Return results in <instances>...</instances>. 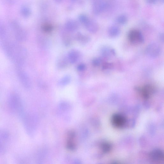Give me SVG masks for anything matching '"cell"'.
<instances>
[{"mask_svg": "<svg viewBox=\"0 0 164 164\" xmlns=\"http://www.w3.org/2000/svg\"><path fill=\"white\" fill-rule=\"evenodd\" d=\"M1 43L7 57L18 68H21L24 65L27 57V50L19 45L6 40H3Z\"/></svg>", "mask_w": 164, "mask_h": 164, "instance_id": "obj_1", "label": "cell"}, {"mask_svg": "<svg viewBox=\"0 0 164 164\" xmlns=\"http://www.w3.org/2000/svg\"><path fill=\"white\" fill-rule=\"evenodd\" d=\"M9 106L12 113L19 114H22L23 111L22 102L19 96L13 94L9 96L8 101Z\"/></svg>", "mask_w": 164, "mask_h": 164, "instance_id": "obj_2", "label": "cell"}, {"mask_svg": "<svg viewBox=\"0 0 164 164\" xmlns=\"http://www.w3.org/2000/svg\"><path fill=\"white\" fill-rule=\"evenodd\" d=\"M128 38L130 43L134 45H140L145 42L142 33L139 30L134 29L129 31Z\"/></svg>", "mask_w": 164, "mask_h": 164, "instance_id": "obj_3", "label": "cell"}, {"mask_svg": "<svg viewBox=\"0 0 164 164\" xmlns=\"http://www.w3.org/2000/svg\"><path fill=\"white\" fill-rule=\"evenodd\" d=\"M161 47L156 42H152L149 44L145 50V53L149 57L151 58H157L161 53Z\"/></svg>", "mask_w": 164, "mask_h": 164, "instance_id": "obj_4", "label": "cell"}, {"mask_svg": "<svg viewBox=\"0 0 164 164\" xmlns=\"http://www.w3.org/2000/svg\"><path fill=\"white\" fill-rule=\"evenodd\" d=\"M17 73L19 79L23 86L27 89L30 88L32 82L28 74L20 68H18Z\"/></svg>", "mask_w": 164, "mask_h": 164, "instance_id": "obj_5", "label": "cell"}, {"mask_svg": "<svg viewBox=\"0 0 164 164\" xmlns=\"http://www.w3.org/2000/svg\"><path fill=\"white\" fill-rule=\"evenodd\" d=\"M9 139V134L6 130L0 129V155L5 153L6 144Z\"/></svg>", "mask_w": 164, "mask_h": 164, "instance_id": "obj_6", "label": "cell"}, {"mask_svg": "<svg viewBox=\"0 0 164 164\" xmlns=\"http://www.w3.org/2000/svg\"><path fill=\"white\" fill-rule=\"evenodd\" d=\"M109 5L104 0H95L93 6V11L96 15H99L109 8Z\"/></svg>", "mask_w": 164, "mask_h": 164, "instance_id": "obj_7", "label": "cell"}, {"mask_svg": "<svg viewBox=\"0 0 164 164\" xmlns=\"http://www.w3.org/2000/svg\"><path fill=\"white\" fill-rule=\"evenodd\" d=\"M111 120L112 124L117 128H123L126 122L125 117L120 114H114L111 117Z\"/></svg>", "mask_w": 164, "mask_h": 164, "instance_id": "obj_8", "label": "cell"}, {"mask_svg": "<svg viewBox=\"0 0 164 164\" xmlns=\"http://www.w3.org/2000/svg\"><path fill=\"white\" fill-rule=\"evenodd\" d=\"M138 91L140 92L143 97L145 99H148L154 94L155 89L153 86L147 84L144 86L142 88H136Z\"/></svg>", "mask_w": 164, "mask_h": 164, "instance_id": "obj_9", "label": "cell"}, {"mask_svg": "<svg viewBox=\"0 0 164 164\" xmlns=\"http://www.w3.org/2000/svg\"><path fill=\"white\" fill-rule=\"evenodd\" d=\"M150 157L151 161L155 163H161L164 161L163 152L159 149L152 151L150 153Z\"/></svg>", "mask_w": 164, "mask_h": 164, "instance_id": "obj_10", "label": "cell"}, {"mask_svg": "<svg viewBox=\"0 0 164 164\" xmlns=\"http://www.w3.org/2000/svg\"><path fill=\"white\" fill-rule=\"evenodd\" d=\"M100 53L104 58L109 59L116 55V52L112 48L108 46H104L100 50Z\"/></svg>", "mask_w": 164, "mask_h": 164, "instance_id": "obj_11", "label": "cell"}, {"mask_svg": "<svg viewBox=\"0 0 164 164\" xmlns=\"http://www.w3.org/2000/svg\"><path fill=\"white\" fill-rule=\"evenodd\" d=\"M88 30L93 33L97 32L99 29V26L96 22L88 19L84 24Z\"/></svg>", "mask_w": 164, "mask_h": 164, "instance_id": "obj_12", "label": "cell"}, {"mask_svg": "<svg viewBox=\"0 0 164 164\" xmlns=\"http://www.w3.org/2000/svg\"><path fill=\"white\" fill-rule=\"evenodd\" d=\"M80 55L79 51L76 50H73L69 52L67 58L70 63L73 64L79 60Z\"/></svg>", "mask_w": 164, "mask_h": 164, "instance_id": "obj_13", "label": "cell"}, {"mask_svg": "<svg viewBox=\"0 0 164 164\" xmlns=\"http://www.w3.org/2000/svg\"><path fill=\"white\" fill-rule=\"evenodd\" d=\"M121 32L120 28L116 25L111 26L108 29V33L109 36L111 38H115L120 35Z\"/></svg>", "mask_w": 164, "mask_h": 164, "instance_id": "obj_14", "label": "cell"}, {"mask_svg": "<svg viewBox=\"0 0 164 164\" xmlns=\"http://www.w3.org/2000/svg\"><path fill=\"white\" fill-rule=\"evenodd\" d=\"M14 32L17 40L19 42H24L27 40V34L22 29L18 27H16L14 29Z\"/></svg>", "mask_w": 164, "mask_h": 164, "instance_id": "obj_15", "label": "cell"}, {"mask_svg": "<svg viewBox=\"0 0 164 164\" xmlns=\"http://www.w3.org/2000/svg\"><path fill=\"white\" fill-rule=\"evenodd\" d=\"M75 134L73 132H70L68 136L67 147L69 150H73L75 148Z\"/></svg>", "mask_w": 164, "mask_h": 164, "instance_id": "obj_16", "label": "cell"}, {"mask_svg": "<svg viewBox=\"0 0 164 164\" xmlns=\"http://www.w3.org/2000/svg\"><path fill=\"white\" fill-rule=\"evenodd\" d=\"M76 39L79 42L82 44H86L91 40L90 37L87 35H84L81 33H78L76 36Z\"/></svg>", "mask_w": 164, "mask_h": 164, "instance_id": "obj_17", "label": "cell"}, {"mask_svg": "<svg viewBox=\"0 0 164 164\" xmlns=\"http://www.w3.org/2000/svg\"><path fill=\"white\" fill-rule=\"evenodd\" d=\"M116 22L118 24L124 25L127 23L128 18L125 14H121L118 16L116 18Z\"/></svg>", "mask_w": 164, "mask_h": 164, "instance_id": "obj_18", "label": "cell"}, {"mask_svg": "<svg viewBox=\"0 0 164 164\" xmlns=\"http://www.w3.org/2000/svg\"><path fill=\"white\" fill-rule=\"evenodd\" d=\"M66 28L68 31L73 32L77 29L78 25L76 22L73 21H70L66 24Z\"/></svg>", "mask_w": 164, "mask_h": 164, "instance_id": "obj_19", "label": "cell"}, {"mask_svg": "<svg viewBox=\"0 0 164 164\" xmlns=\"http://www.w3.org/2000/svg\"><path fill=\"white\" fill-rule=\"evenodd\" d=\"M71 80V78L70 76H65L60 80L58 82V84L61 86H65L69 84Z\"/></svg>", "mask_w": 164, "mask_h": 164, "instance_id": "obj_20", "label": "cell"}, {"mask_svg": "<svg viewBox=\"0 0 164 164\" xmlns=\"http://www.w3.org/2000/svg\"><path fill=\"white\" fill-rule=\"evenodd\" d=\"M68 61L67 57H62L58 59L57 63L58 66L59 68H64L68 65Z\"/></svg>", "mask_w": 164, "mask_h": 164, "instance_id": "obj_21", "label": "cell"}, {"mask_svg": "<svg viewBox=\"0 0 164 164\" xmlns=\"http://www.w3.org/2000/svg\"><path fill=\"white\" fill-rule=\"evenodd\" d=\"M101 148L104 152L107 153L111 150V146L110 143L107 142H104L101 145Z\"/></svg>", "mask_w": 164, "mask_h": 164, "instance_id": "obj_22", "label": "cell"}, {"mask_svg": "<svg viewBox=\"0 0 164 164\" xmlns=\"http://www.w3.org/2000/svg\"><path fill=\"white\" fill-rule=\"evenodd\" d=\"M113 68V64L111 63L105 62L102 64V69L103 70H109L112 69Z\"/></svg>", "mask_w": 164, "mask_h": 164, "instance_id": "obj_23", "label": "cell"}, {"mask_svg": "<svg viewBox=\"0 0 164 164\" xmlns=\"http://www.w3.org/2000/svg\"><path fill=\"white\" fill-rule=\"evenodd\" d=\"M103 64V60L101 58H96L93 59L92 64L95 67H98Z\"/></svg>", "mask_w": 164, "mask_h": 164, "instance_id": "obj_24", "label": "cell"}, {"mask_svg": "<svg viewBox=\"0 0 164 164\" xmlns=\"http://www.w3.org/2000/svg\"><path fill=\"white\" fill-rule=\"evenodd\" d=\"M42 29L45 32H50L53 30V27L50 24H46L43 25Z\"/></svg>", "mask_w": 164, "mask_h": 164, "instance_id": "obj_25", "label": "cell"}, {"mask_svg": "<svg viewBox=\"0 0 164 164\" xmlns=\"http://www.w3.org/2000/svg\"><path fill=\"white\" fill-rule=\"evenodd\" d=\"M86 66L84 63H81L78 65L77 69L78 71L80 72H83L86 69Z\"/></svg>", "mask_w": 164, "mask_h": 164, "instance_id": "obj_26", "label": "cell"}, {"mask_svg": "<svg viewBox=\"0 0 164 164\" xmlns=\"http://www.w3.org/2000/svg\"><path fill=\"white\" fill-rule=\"evenodd\" d=\"M146 1L148 4L154 5L158 2V0H146Z\"/></svg>", "mask_w": 164, "mask_h": 164, "instance_id": "obj_27", "label": "cell"}, {"mask_svg": "<svg viewBox=\"0 0 164 164\" xmlns=\"http://www.w3.org/2000/svg\"><path fill=\"white\" fill-rule=\"evenodd\" d=\"M159 39L160 41L163 42H164V34L163 33H161L159 35Z\"/></svg>", "mask_w": 164, "mask_h": 164, "instance_id": "obj_28", "label": "cell"}, {"mask_svg": "<svg viewBox=\"0 0 164 164\" xmlns=\"http://www.w3.org/2000/svg\"><path fill=\"white\" fill-rule=\"evenodd\" d=\"M158 1H159L161 3H164V0H158Z\"/></svg>", "mask_w": 164, "mask_h": 164, "instance_id": "obj_29", "label": "cell"}, {"mask_svg": "<svg viewBox=\"0 0 164 164\" xmlns=\"http://www.w3.org/2000/svg\"><path fill=\"white\" fill-rule=\"evenodd\" d=\"M56 1H62V0H56Z\"/></svg>", "mask_w": 164, "mask_h": 164, "instance_id": "obj_30", "label": "cell"}]
</instances>
